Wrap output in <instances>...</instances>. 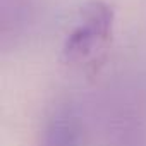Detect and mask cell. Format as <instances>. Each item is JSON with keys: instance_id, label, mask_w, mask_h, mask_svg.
Here are the masks:
<instances>
[{"instance_id": "1", "label": "cell", "mask_w": 146, "mask_h": 146, "mask_svg": "<svg viewBox=\"0 0 146 146\" xmlns=\"http://www.w3.org/2000/svg\"><path fill=\"white\" fill-rule=\"evenodd\" d=\"M113 35V11L105 2H91L81 11L78 24L64 41V62L86 74L103 65Z\"/></svg>"}]
</instances>
